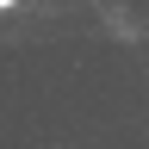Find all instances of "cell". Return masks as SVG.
Here are the masks:
<instances>
[{"mask_svg":"<svg viewBox=\"0 0 149 149\" xmlns=\"http://www.w3.org/2000/svg\"><path fill=\"white\" fill-rule=\"evenodd\" d=\"M6 6H19V0H0V13H6Z\"/></svg>","mask_w":149,"mask_h":149,"instance_id":"6da1fadb","label":"cell"}]
</instances>
